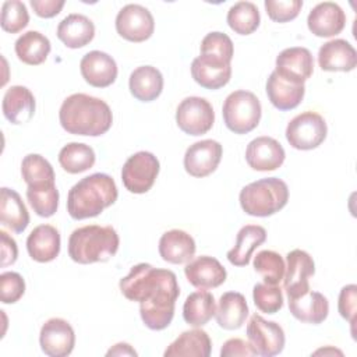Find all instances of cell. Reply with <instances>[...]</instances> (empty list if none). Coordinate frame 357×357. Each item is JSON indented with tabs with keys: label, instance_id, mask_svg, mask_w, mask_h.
Wrapping results in <instances>:
<instances>
[{
	"label": "cell",
	"instance_id": "1",
	"mask_svg": "<svg viewBox=\"0 0 357 357\" xmlns=\"http://www.w3.org/2000/svg\"><path fill=\"white\" fill-rule=\"evenodd\" d=\"M120 290L127 300L139 303V315L146 328L162 331L170 325L180 296L174 272L142 262L120 280Z\"/></svg>",
	"mask_w": 357,
	"mask_h": 357
},
{
	"label": "cell",
	"instance_id": "2",
	"mask_svg": "<svg viewBox=\"0 0 357 357\" xmlns=\"http://www.w3.org/2000/svg\"><path fill=\"white\" fill-rule=\"evenodd\" d=\"M59 120L68 134L99 137L110 130L113 113L109 105L99 98L86 93H73L63 100Z\"/></svg>",
	"mask_w": 357,
	"mask_h": 357
},
{
	"label": "cell",
	"instance_id": "3",
	"mask_svg": "<svg viewBox=\"0 0 357 357\" xmlns=\"http://www.w3.org/2000/svg\"><path fill=\"white\" fill-rule=\"evenodd\" d=\"M114 180L106 173H93L75 183L67 195V212L75 220L95 218L116 202Z\"/></svg>",
	"mask_w": 357,
	"mask_h": 357
},
{
	"label": "cell",
	"instance_id": "4",
	"mask_svg": "<svg viewBox=\"0 0 357 357\" xmlns=\"http://www.w3.org/2000/svg\"><path fill=\"white\" fill-rule=\"evenodd\" d=\"M119 245V234L112 226L86 225L70 234L68 255L82 265L106 262L116 255Z\"/></svg>",
	"mask_w": 357,
	"mask_h": 357
},
{
	"label": "cell",
	"instance_id": "5",
	"mask_svg": "<svg viewBox=\"0 0 357 357\" xmlns=\"http://www.w3.org/2000/svg\"><path fill=\"white\" fill-rule=\"evenodd\" d=\"M238 201L250 216L266 218L283 209L289 201L287 184L278 177L252 181L241 188Z\"/></svg>",
	"mask_w": 357,
	"mask_h": 357
},
{
	"label": "cell",
	"instance_id": "6",
	"mask_svg": "<svg viewBox=\"0 0 357 357\" xmlns=\"http://www.w3.org/2000/svg\"><path fill=\"white\" fill-rule=\"evenodd\" d=\"M222 114L225 126L231 132L243 135L259 124L262 107L255 93L238 89L225 99Z\"/></svg>",
	"mask_w": 357,
	"mask_h": 357
},
{
	"label": "cell",
	"instance_id": "7",
	"mask_svg": "<svg viewBox=\"0 0 357 357\" xmlns=\"http://www.w3.org/2000/svg\"><path fill=\"white\" fill-rule=\"evenodd\" d=\"M328 127L325 119L311 110L293 117L286 127V139L291 148L310 151L318 148L326 138Z\"/></svg>",
	"mask_w": 357,
	"mask_h": 357
},
{
	"label": "cell",
	"instance_id": "8",
	"mask_svg": "<svg viewBox=\"0 0 357 357\" xmlns=\"http://www.w3.org/2000/svg\"><path fill=\"white\" fill-rule=\"evenodd\" d=\"M160 170L158 158L146 151L131 155L121 169V181L126 190L132 194L148 192Z\"/></svg>",
	"mask_w": 357,
	"mask_h": 357
},
{
	"label": "cell",
	"instance_id": "9",
	"mask_svg": "<svg viewBox=\"0 0 357 357\" xmlns=\"http://www.w3.org/2000/svg\"><path fill=\"white\" fill-rule=\"evenodd\" d=\"M247 337L257 356L272 357L284 349L286 337L283 328L273 321H266L258 314H252L247 324Z\"/></svg>",
	"mask_w": 357,
	"mask_h": 357
},
{
	"label": "cell",
	"instance_id": "10",
	"mask_svg": "<svg viewBox=\"0 0 357 357\" xmlns=\"http://www.w3.org/2000/svg\"><path fill=\"white\" fill-rule=\"evenodd\" d=\"M176 123L188 135L198 137L206 134L215 123L213 107L205 98L188 96L177 106Z\"/></svg>",
	"mask_w": 357,
	"mask_h": 357
},
{
	"label": "cell",
	"instance_id": "11",
	"mask_svg": "<svg viewBox=\"0 0 357 357\" xmlns=\"http://www.w3.org/2000/svg\"><path fill=\"white\" fill-rule=\"evenodd\" d=\"M116 31L128 42H144L155 31L153 15L141 4H127L117 13Z\"/></svg>",
	"mask_w": 357,
	"mask_h": 357
},
{
	"label": "cell",
	"instance_id": "12",
	"mask_svg": "<svg viewBox=\"0 0 357 357\" xmlns=\"http://www.w3.org/2000/svg\"><path fill=\"white\" fill-rule=\"evenodd\" d=\"M284 291L287 298H294L310 290V278L315 273L312 257L304 250H291L286 255Z\"/></svg>",
	"mask_w": 357,
	"mask_h": 357
},
{
	"label": "cell",
	"instance_id": "13",
	"mask_svg": "<svg viewBox=\"0 0 357 357\" xmlns=\"http://www.w3.org/2000/svg\"><path fill=\"white\" fill-rule=\"evenodd\" d=\"M223 155L222 145L215 139H202L190 145L184 153V169L192 177H206L216 170Z\"/></svg>",
	"mask_w": 357,
	"mask_h": 357
},
{
	"label": "cell",
	"instance_id": "14",
	"mask_svg": "<svg viewBox=\"0 0 357 357\" xmlns=\"http://www.w3.org/2000/svg\"><path fill=\"white\" fill-rule=\"evenodd\" d=\"M39 344L49 357H67L75 346L74 329L63 318H50L40 328Z\"/></svg>",
	"mask_w": 357,
	"mask_h": 357
},
{
	"label": "cell",
	"instance_id": "15",
	"mask_svg": "<svg viewBox=\"0 0 357 357\" xmlns=\"http://www.w3.org/2000/svg\"><path fill=\"white\" fill-rule=\"evenodd\" d=\"M275 71L287 81L304 84L314 73V57L305 47H287L278 54Z\"/></svg>",
	"mask_w": 357,
	"mask_h": 357
},
{
	"label": "cell",
	"instance_id": "16",
	"mask_svg": "<svg viewBox=\"0 0 357 357\" xmlns=\"http://www.w3.org/2000/svg\"><path fill=\"white\" fill-rule=\"evenodd\" d=\"M191 75L202 88L219 89L230 81L231 66L218 56L199 54L191 63Z\"/></svg>",
	"mask_w": 357,
	"mask_h": 357
},
{
	"label": "cell",
	"instance_id": "17",
	"mask_svg": "<svg viewBox=\"0 0 357 357\" xmlns=\"http://www.w3.org/2000/svg\"><path fill=\"white\" fill-rule=\"evenodd\" d=\"M286 153L279 141L272 137H257L245 149V162L258 172H271L280 167L284 162Z\"/></svg>",
	"mask_w": 357,
	"mask_h": 357
},
{
	"label": "cell",
	"instance_id": "18",
	"mask_svg": "<svg viewBox=\"0 0 357 357\" xmlns=\"http://www.w3.org/2000/svg\"><path fill=\"white\" fill-rule=\"evenodd\" d=\"M307 25L312 35L318 38H331L339 35L346 26V14L342 7L333 1L318 3L307 17Z\"/></svg>",
	"mask_w": 357,
	"mask_h": 357
},
{
	"label": "cell",
	"instance_id": "19",
	"mask_svg": "<svg viewBox=\"0 0 357 357\" xmlns=\"http://www.w3.org/2000/svg\"><path fill=\"white\" fill-rule=\"evenodd\" d=\"M82 78L95 88L110 86L117 78V64L114 59L100 50L88 52L79 61Z\"/></svg>",
	"mask_w": 357,
	"mask_h": 357
},
{
	"label": "cell",
	"instance_id": "20",
	"mask_svg": "<svg viewBox=\"0 0 357 357\" xmlns=\"http://www.w3.org/2000/svg\"><path fill=\"white\" fill-rule=\"evenodd\" d=\"M184 275L190 284L197 289H215L225 283L227 272L216 258L201 255L187 262Z\"/></svg>",
	"mask_w": 357,
	"mask_h": 357
},
{
	"label": "cell",
	"instance_id": "21",
	"mask_svg": "<svg viewBox=\"0 0 357 357\" xmlns=\"http://www.w3.org/2000/svg\"><path fill=\"white\" fill-rule=\"evenodd\" d=\"M318 64L324 71L347 73L357 66V52L346 39H332L319 47Z\"/></svg>",
	"mask_w": 357,
	"mask_h": 357
},
{
	"label": "cell",
	"instance_id": "22",
	"mask_svg": "<svg viewBox=\"0 0 357 357\" xmlns=\"http://www.w3.org/2000/svg\"><path fill=\"white\" fill-rule=\"evenodd\" d=\"M60 233L52 225L36 226L26 238V250L29 257L36 262H50L60 254Z\"/></svg>",
	"mask_w": 357,
	"mask_h": 357
},
{
	"label": "cell",
	"instance_id": "23",
	"mask_svg": "<svg viewBox=\"0 0 357 357\" xmlns=\"http://www.w3.org/2000/svg\"><path fill=\"white\" fill-rule=\"evenodd\" d=\"M1 109L11 124L28 123L35 114V96L26 86L13 85L3 96Z\"/></svg>",
	"mask_w": 357,
	"mask_h": 357
},
{
	"label": "cell",
	"instance_id": "24",
	"mask_svg": "<svg viewBox=\"0 0 357 357\" xmlns=\"http://www.w3.org/2000/svg\"><path fill=\"white\" fill-rule=\"evenodd\" d=\"M289 310L296 319L318 325L326 319L329 303L322 293L308 290L294 298H289Z\"/></svg>",
	"mask_w": 357,
	"mask_h": 357
},
{
	"label": "cell",
	"instance_id": "25",
	"mask_svg": "<svg viewBox=\"0 0 357 357\" xmlns=\"http://www.w3.org/2000/svg\"><path fill=\"white\" fill-rule=\"evenodd\" d=\"M195 241L184 230L173 229L162 234L159 240V254L169 264H187L195 254Z\"/></svg>",
	"mask_w": 357,
	"mask_h": 357
},
{
	"label": "cell",
	"instance_id": "26",
	"mask_svg": "<svg viewBox=\"0 0 357 357\" xmlns=\"http://www.w3.org/2000/svg\"><path fill=\"white\" fill-rule=\"evenodd\" d=\"M305 93L304 84H294L282 78L275 70L266 81V95L269 102L279 110L286 112L297 107Z\"/></svg>",
	"mask_w": 357,
	"mask_h": 357
},
{
	"label": "cell",
	"instance_id": "27",
	"mask_svg": "<svg viewBox=\"0 0 357 357\" xmlns=\"http://www.w3.org/2000/svg\"><path fill=\"white\" fill-rule=\"evenodd\" d=\"M56 33L67 47L79 49L93 39L95 25L84 14H70L59 22Z\"/></svg>",
	"mask_w": 357,
	"mask_h": 357
},
{
	"label": "cell",
	"instance_id": "28",
	"mask_svg": "<svg viewBox=\"0 0 357 357\" xmlns=\"http://www.w3.org/2000/svg\"><path fill=\"white\" fill-rule=\"evenodd\" d=\"M248 304L245 297L238 291L223 293L215 311L216 322L226 331H234L243 326L248 317Z\"/></svg>",
	"mask_w": 357,
	"mask_h": 357
},
{
	"label": "cell",
	"instance_id": "29",
	"mask_svg": "<svg viewBox=\"0 0 357 357\" xmlns=\"http://www.w3.org/2000/svg\"><path fill=\"white\" fill-rule=\"evenodd\" d=\"M128 88L137 100L152 102L163 91V75L153 66H139L130 74Z\"/></svg>",
	"mask_w": 357,
	"mask_h": 357
},
{
	"label": "cell",
	"instance_id": "30",
	"mask_svg": "<svg viewBox=\"0 0 357 357\" xmlns=\"http://www.w3.org/2000/svg\"><path fill=\"white\" fill-rule=\"evenodd\" d=\"M0 222L14 233H22L29 225V213L21 195L7 187L0 190Z\"/></svg>",
	"mask_w": 357,
	"mask_h": 357
},
{
	"label": "cell",
	"instance_id": "31",
	"mask_svg": "<svg viewBox=\"0 0 357 357\" xmlns=\"http://www.w3.org/2000/svg\"><path fill=\"white\" fill-rule=\"evenodd\" d=\"M266 240V230L258 225L243 226L236 238V244L227 251L226 257L229 262L234 266H245L250 264L251 255L257 247H259Z\"/></svg>",
	"mask_w": 357,
	"mask_h": 357
},
{
	"label": "cell",
	"instance_id": "32",
	"mask_svg": "<svg viewBox=\"0 0 357 357\" xmlns=\"http://www.w3.org/2000/svg\"><path fill=\"white\" fill-rule=\"evenodd\" d=\"M212 351V342L209 335L202 329L184 331L174 342H172L165 350L166 357H209Z\"/></svg>",
	"mask_w": 357,
	"mask_h": 357
},
{
	"label": "cell",
	"instance_id": "33",
	"mask_svg": "<svg viewBox=\"0 0 357 357\" xmlns=\"http://www.w3.org/2000/svg\"><path fill=\"white\" fill-rule=\"evenodd\" d=\"M52 45L47 36L38 31H26L24 32L14 45L15 54L18 60L28 66H39L42 64L49 53Z\"/></svg>",
	"mask_w": 357,
	"mask_h": 357
},
{
	"label": "cell",
	"instance_id": "34",
	"mask_svg": "<svg viewBox=\"0 0 357 357\" xmlns=\"http://www.w3.org/2000/svg\"><path fill=\"white\" fill-rule=\"evenodd\" d=\"M216 311V303L212 293L201 289L187 296L183 305V318L191 326H204Z\"/></svg>",
	"mask_w": 357,
	"mask_h": 357
},
{
	"label": "cell",
	"instance_id": "35",
	"mask_svg": "<svg viewBox=\"0 0 357 357\" xmlns=\"http://www.w3.org/2000/svg\"><path fill=\"white\" fill-rule=\"evenodd\" d=\"M26 198L33 212L40 218H50L57 212L59 190L52 180L29 184Z\"/></svg>",
	"mask_w": 357,
	"mask_h": 357
},
{
	"label": "cell",
	"instance_id": "36",
	"mask_svg": "<svg viewBox=\"0 0 357 357\" xmlns=\"http://www.w3.org/2000/svg\"><path fill=\"white\" fill-rule=\"evenodd\" d=\"M95 160L93 149L82 142H70L59 152V163L70 174L86 172L95 165Z\"/></svg>",
	"mask_w": 357,
	"mask_h": 357
},
{
	"label": "cell",
	"instance_id": "37",
	"mask_svg": "<svg viewBox=\"0 0 357 357\" xmlns=\"http://www.w3.org/2000/svg\"><path fill=\"white\" fill-rule=\"evenodd\" d=\"M227 24L238 35H251L261 22L258 7L251 1H238L227 11Z\"/></svg>",
	"mask_w": 357,
	"mask_h": 357
},
{
	"label": "cell",
	"instance_id": "38",
	"mask_svg": "<svg viewBox=\"0 0 357 357\" xmlns=\"http://www.w3.org/2000/svg\"><path fill=\"white\" fill-rule=\"evenodd\" d=\"M254 269L261 275L264 283L279 284L284 276V261L282 255L272 250H262L254 257Z\"/></svg>",
	"mask_w": 357,
	"mask_h": 357
},
{
	"label": "cell",
	"instance_id": "39",
	"mask_svg": "<svg viewBox=\"0 0 357 357\" xmlns=\"http://www.w3.org/2000/svg\"><path fill=\"white\" fill-rule=\"evenodd\" d=\"M21 174L26 185L47 181H54V170L47 159H45L42 155L38 153H29L26 155L21 162Z\"/></svg>",
	"mask_w": 357,
	"mask_h": 357
},
{
	"label": "cell",
	"instance_id": "40",
	"mask_svg": "<svg viewBox=\"0 0 357 357\" xmlns=\"http://www.w3.org/2000/svg\"><path fill=\"white\" fill-rule=\"evenodd\" d=\"M29 22V14L26 6L20 0H7L1 6L0 25L3 31L8 33H17L22 31Z\"/></svg>",
	"mask_w": 357,
	"mask_h": 357
},
{
	"label": "cell",
	"instance_id": "41",
	"mask_svg": "<svg viewBox=\"0 0 357 357\" xmlns=\"http://www.w3.org/2000/svg\"><path fill=\"white\" fill-rule=\"evenodd\" d=\"M255 307L265 314H276L283 307V293L278 284L257 283L252 289Z\"/></svg>",
	"mask_w": 357,
	"mask_h": 357
},
{
	"label": "cell",
	"instance_id": "42",
	"mask_svg": "<svg viewBox=\"0 0 357 357\" xmlns=\"http://www.w3.org/2000/svg\"><path fill=\"white\" fill-rule=\"evenodd\" d=\"M201 54H213L226 61H231L234 46L231 39L223 32H209L201 42Z\"/></svg>",
	"mask_w": 357,
	"mask_h": 357
},
{
	"label": "cell",
	"instance_id": "43",
	"mask_svg": "<svg viewBox=\"0 0 357 357\" xmlns=\"http://www.w3.org/2000/svg\"><path fill=\"white\" fill-rule=\"evenodd\" d=\"M268 17L275 22H289L294 20L301 7V0H265L264 3Z\"/></svg>",
	"mask_w": 357,
	"mask_h": 357
},
{
	"label": "cell",
	"instance_id": "44",
	"mask_svg": "<svg viewBox=\"0 0 357 357\" xmlns=\"http://www.w3.org/2000/svg\"><path fill=\"white\" fill-rule=\"evenodd\" d=\"M25 293V280L18 272H3L0 275V298L4 304L17 303Z\"/></svg>",
	"mask_w": 357,
	"mask_h": 357
},
{
	"label": "cell",
	"instance_id": "45",
	"mask_svg": "<svg viewBox=\"0 0 357 357\" xmlns=\"http://www.w3.org/2000/svg\"><path fill=\"white\" fill-rule=\"evenodd\" d=\"M337 310L342 318L350 322L351 325V332L353 326L356 324V314H357V286L356 284H347L342 287L339 293V300H337Z\"/></svg>",
	"mask_w": 357,
	"mask_h": 357
},
{
	"label": "cell",
	"instance_id": "46",
	"mask_svg": "<svg viewBox=\"0 0 357 357\" xmlns=\"http://www.w3.org/2000/svg\"><path fill=\"white\" fill-rule=\"evenodd\" d=\"M220 356L222 357H236V356H240V357H252V356H257L254 353V350L251 349L250 343L243 340V339H238V337H233V339H229L223 343L222 349H220Z\"/></svg>",
	"mask_w": 357,
	"mask_h": 357
},
{
	"label": "cell",
	"instance_id": "47",
	"mask_svg": "<svg viewBox=\"0 0 357 357\" xmlns=\"http://www.w3.org/2000/svg\"><path fill=\"white\" fill-rule=\"evenodd\" d=\"M0 252H1V266L6 268L13 265L18 257V247L13 237H10L4 230H0Z\"/></svg>",
	"mask_w": 357,
	"mask_h": 357
},
{
	"label": "cell",
	"instance_id": "48",
	"mask_svg": "<svg viewBox=\"0 0 357 357\" xmlns=\"http://www.w3.org/2000/svg\"><path fill=\"white\" fill-rule=\"evenodd\" d=\"M29 4L33 8L35 14L40 18L56 17L64 7L63 0H31Z\"/></svg>",
	"mask_w": 357,
	"mask_h": 357
},
{
	"label": "cell",
	"instance_id": "49",
	"mask_svg": "<svg viewBox=\"0 0 357 357\" xmlns=\"http://www.w3.org/2000/svg\"><path fill=\"white\" fill-rule=\"evenodd\" d=\"M106 356H137V351L128 343H116L107 350Z\"/></svg>",
	"mask_w": 357,
	"mask_h": 357
},
{
	"label": "cell",
	"instance_id": "50",
	"mask_svg": "<svg viewBox=\"0 0 357 357\" xmlns=\"http://www.w3.org/2000/svg\"><path fill=\"white\" fill-rule=\"evenodd\" d=\"M314 354H339V356H342L343 353H342L340 350H337V349L326 347V349H319V350H317Z\"/></svg>",
	"mask_w": 357,
	"mask_h": 357
}]
</instances>
